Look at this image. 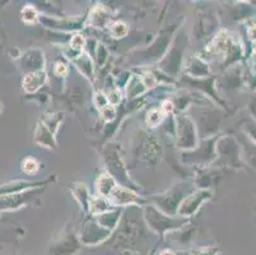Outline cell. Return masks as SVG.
<instances>
[{"instance_id": "cell-1", "label": "cell", "mask_w": 256, "mask_h": 255, "mask_svg": "<svg viewBox=\"0 0 256 255\" xmlns=\"http://www.w3.org/2000/svg\"><path fill=\"white\" fill-rule=\"evenodd\" d=\"M44 82H45V74L34 73L30 74L28 77H26L24 82H23V86H24L26 91L34 92V91H36Z\"/></svg>"}, {"instance_id": "cell-2", "label": "cell", "mask_w": 256, "mask_h": 255, "mask_svg": "<svg viewBox=\"0 0 256 255\" xmlns=\"http://www.w3.org/2000/svg\"><path fill=\"white\" fill-rule=\"evenodd\" d=\"M22 18L26 22H34V20H36V12L31 7H26L22 12Z\"/></svg>"}, {"instance_id": "cell-3", "label": "cell", "mask_w": 256, "mask_h": 255, "mask_svg": "<svg viewBox=\"0 0 256 255\" xmlns=\"http://www.w3.org/2000/svg\"><path fill=\"white\" fill-rule=\"evenodd\" d=\"M23 170H24L27 174H34L37 171V162L32 158H28L23 162Z\"/></svg>"}, {"instance_id": "cell-4", "label": "cell", "mask_w": 256, "mask_h": 255, "mask_svg": "<svg viewBox=\"0 0 256 255\" xmlns=\"http://www.w3.org/2000/svg\"><path fill=\"white\" fill-rule=\"evenodd\" d=\"M72 45H73L74 48H80V46L83 45V39L80 36L74 37L73 41H72Z\"/></svg>"}]
</instances>
